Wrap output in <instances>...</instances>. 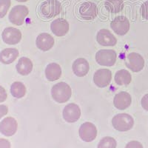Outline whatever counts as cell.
I'll return each instance as SVG.
<instances>
[{
  "instance_id": "cell-33",
  "label": "cell",
  "mask_w": 148,
  "mask_h": 148,
  "mask_svg": "<svg viewBox=\"0 0 148 148\" xmlns=\"http://www.w3.org/2000/svg\"><path fill=\"white\" fill-rule=\"evenodd\" d=\"M16 1L18 2H27V0H16Z\"/></svg>"
},
{
  "instance_id": "cell-19",
  "label": "cell",
  "mask_w": 148,
  "mask_h": 148,
  "mask_svg": "<svg viewBox=\"0 0 148 148\" xmlns=\"http://www.w3.org/2000/svg\"><path fill=\"white\" fill-rule=\"evenodd\" d=\"M62 76V69L57 63H51L46 67L45 76L50 82L56 81Z\"/></svg>"
},
{
  "instance_id": "cell-28",
  "label": "cell",
  "mask_w": 148,
  "mask_h": 148,
  "mask_svg": "<svg viewBox=\"0 0 148 148\" xmlns=\"http://www.w3.org/2000/svg\"><path fill=\"white\" fill-rule=\"evenodd\" d=\"M125 148H143V146L139 141H131L127 144Z\"/></svg>"
},
{
  "instance_id": "cell-14",
  "label": "cell",
  "mask_w": 148,
  "mask_h": 148,
  "mask_svg": "<svg viewBox=\"0 0 148 148\" xmlns=\"http://www.w3.org/2000/svg\"><path fill=\"white\" fill-rule=\"evenodd\" d=\"M69 23L66 19L59 18L51 22V29L56 36H64L69 31Z\"/></svg>"
},
{
  "instance_id": "cell-4",
  "label": "cell",
  "mask_w": 148,
  "mask_h": 148,
  "mask_svg": "<svg viewBox=\"0 0 148 148\" xmlns=\"http://www.w3.org/2000/svg\"><path fill=\"white\" fill-rule=\"evenodd\" d=\"M29 14V10L25 5H16L9 14V20L15 25H22Z\"/></svg>"
},
{
  "instance_id": "cell-13",
  "label": "cell",
  "mask_w": 148,
  "mask_h": 148,
  "mask_svg": "<svg viewBox=\"0 0 148 148\" xmlns=\"http://www.w3.org/2000/svg\"><path fill=\"white\" fill-rule=\"evenodd\" d=\"M79 12L83 19L92 20L97 16V7L93 2H85L79 7Z\"/></svg>"
},
{
  "instance_id": "cell-27",
  "label": "cell",
  "mask_w": 148,
  "mask_h": 148,
  "mask_svg": "<svg viewBox=\"0 0 148 148\" xmlns=\"http://www.w3.org/2000/svg\"><path fill=\"white\" fill-rule=\"evenodd\" d=\"M141 16L145 19L148 20V1L144 2L141 8Z\"/></svg>"
},
{
  "instance_id": "cell-32",
  "label": "cell",
  "mask_w": 148,
  "mask_h": 148,
  "mask_svg": "<svg viewBox=\"0 0 148 148\" xmlns=\"http://www.w3.org/2000/svg\"><path fill=\"white\" fill-rule=\"evenodd\" d=\"M10 141L5 138H0V148H10Z\"/></svg>"
},
{
  "instance_id": "cell-9",
  "label": "cell",
  "mask_w": 148,
  "mask_h": 148,
  "mask_svg": "<svg viewBox=\"0 0 148 148\" xmlns=\"http://www.w3.org/2000/svg\"><path fill=\"white\" fill-rule=\"evenodd\" d=\"M63 118L68 123H74L77 121L81 116V110L79 105L74 103L67 104L63 110Z\"/></svg>"
},
{
  "instance_id": "cell-17",
  "label": "cell",
  "mask_w": 148,
  "mask_h": 148,
  "mask_svg": "<svg viewBox=\"0 0 148 148\" xmlns=\"http://www.w3.org/2000/svg\"><path fill=\"white\" fill-rule=\"evenodd\" d=\"M37 47L42 51H47L54 45V39L51 35L47 33L39 34L36 40Z\"/></svg>"
},
{
  "instance_id": "cell-7",
  "label": "cell",
  "mask_w": 148,
  "mask_h": 148,
  "mask_svg": "<svg viewBox=\"0 0 148 148\" xmlns=\"http://www.w3.org/2000/svg\"><path fill=\"white\" fill-rule=\"evenodd\" d=\"M130 22L127 17L119 16L113 19L110 23V27L117 35L124 36L129 31Z\"/></svg>"
},
{
  "instance_id": "cell-30",
  "label": "cell",
  "mask_w": 148,
  "mask_h": 148,
  "mask_svg": "<svg viewBox=\"0 0 148 148\" xmlns=\"http://www.w3.org/2000/svg\"><path fill=\"white\" fill-rule=\"evenodd\" d=\"M8 113V108L6 105L4 104H0V119L3 117V116H6Z\"/></svg>"
},
{
  "instance_id": "cell-24",
  "label": "cell",
  "mask_w": 148,
  "mask_h": 148,
  "mask_svg": "<svg viewBox=\"0 0 148 148\" xmlns=\"http://www.w3.org/2000/svg\"><path fill=\"white\" fill-rule=\"evenodd\" d=\"M105 8L113 14H117L123 10L124 2L123 0H106Z\"/></svg>"
},
{
  "instance_id": "cell-31",
  "label": "cell",
  "mask_w": 148,
  "mask_h": 148,
  "mask_svg": "<svg viewBox=\"0 0 148 148\" xmlns=\"http://www.w3.org/2000/svg\"><path fill=\"white\" fill-rule=\"evenodd\" d=\"M141 103L142 108H143L145 110L148 111V93L143 96V98L141 99Z\"/></svg>"
},
{
  "instance_id": "cell-22",
  "label": "cell",
  "mask_w": 148,
  "mask_h": 148,
  "mask_svg": "<svg viewBox=\"0 0 148 148\" xmlns=\"http://www.w3.org/2000/svg\"><path fill=\"white\" fill-rule=\"evenodd\" d=\"M115 82L119 86H127L131 82L132 76L127 70H120L115 74Z\"/></svg>"
},
{
  "instance_id": "cell-2",
  "label": "cell",
  "mask_w": 148,
  "mask_h": 148,
  "mask_svg": "<svg viewBox=\"0 0 148 148\" xmlns=\"http://www.w3.org/2000/svg\"><path fill=\"white\" fill-rule=\"evenodd\" d=\"M62 11V5L58 0H46L39 7L41 15L45 18H51L59 15Z\"/></svg>"
},
{
  "instance_id": "cell-15",
  "label": "cell",
  "mask_w": 148,
  "mask_h": 148,
  "mask_svg": "<svg viewBox=\"0 0 148 148\" xmlns=\"http://www.w3.org/2000/svg\"><path fill=\"white\" fill-rule=\"evenodd\" d=\"M96 40L100 45L115 46L117 43V39L110 30L107 29H101L98 32Z\"/></svg>"
},
{
  "instance_id": "cell-10",
  "label": "cell",
  "mask_w": 148,
  "mask_h": 148,
  "mask_svg": "<svg viewBox=\"0 0 148 148\" xmlns=\"http://www.w3.org/2000/svg\"><path fill=\"white\" fill-rule=\"evenodd\" d=\"M2 40L8 45H16L22 39V33L15 27H8L3 30L2 34Z\"/></svg>"
},
{
  "instance_id": "cell-25",
  "label": "cell",
  "mask_w": 148,
  "mask_h": 148,
  "mask_svg": "<svg viewBox=\"0 0 148 148\" xmlns=\"http://www.w3.org/2000/svg\"><path fill=\"white\" fill-rule=\"evenodd\" d=\"M117 143L114 138L107 136L99 141L97 148H116Z\"/></svg>"
},
{
  "instance_id": "cell-6",
  "label": "cell",
  "mask_w": 148,
  "mask_h": 148,
  "mask_svg": "<svg viewBox=\"0 0 148 148\" xmlns=\"http://www.w3.org/2000/svg\"><path fill=\"white\" fill-rule=\"evenodd\" d=\"M125 64L133 72H139L145 67V59L139 53H130L127 56Z\"/></svg>"
},
{
  "instance_id": "cell-1",
  "label": "cell",
  "mask_w": 148,
  "mask_h": 148,
  "mask_svg": "<svg viewBox=\"0 0 148 148\" xmlns=\"http://www.w3.org/2000/svg\"><path fill=\"white\" fill-rule=\"evenodd\" d=\"M51 95L58 103H65L71 99L72 90L69 84L65 82H59L53 86Z\"/></svg>"
},
{
  "instance_id": "cell-23",
  "label": "cell",
  "mask_w": 148,
  "mask_h": 148,
  "mask_svg": "<svg viewBox=\"0 0 148 148\" xmlns=\"http://www.w3.org/2000/svg\"><path fill=\"white\" fill-rule=\"evenodd\" d=\"M10 92L12 96L16 99H21L25 96L26 88L23 83L20 82H15L11 84Z\"/></svg>"
},
{
  "instance_id": "cell-21",
  "label": "cell",
  "mask_w": 148,
  "mask_h": 148,
  "mask_svg": "<svg viewBox=\"0 0 148 148\" xmlns=\"http://www.w3.org/2000/svg\"><path fill=\"white\" fill-rule=\"evenodd\" d=\"M16 71L22 76H27L33 70V62L27 57H22L19 59L16 66Z\"/></svg>"
},
{
  "instance_id": "cell-26",
  "label": "cell",
  "mask_w": 148,
  "mask_h": 148,
  "mask_svg": "<svg viewBox=\"0 0 148 148\" xmlns=\"http://www.w3.org/2000/svg\"><path fill=\"white\" fill-rule=\"evenodd\" d=\"M10 5V0H0V18H3L6 16Z\"/></svg>"
},
{
  "instance_id": "cell-8",
  "label": "cell",
  "mask_w": 148,
  "mask_h": 148,
  "mask_svg": "<svg viewBox=\"0 0 148 148\" xmlns=\"http://www.w3.org/2000/svg\"><path fill=\"white\" fill-rule=\"evenodd\" d=\"M79 134L82 140L85 142H91L97 136V129L92 123L84 122L79 128Z\"/></svg>"
},
{
  "instance_id": "cell-29",
  "label": "cell",
  "mask_w": 148,
  "mask_h": 148,
  "mask_svg": "<svg viewBox=\"0 0 148 148\" xmlns=\"http://www.w3.org/2000/svg\"><path fill=\"white\" fill-rule=\"evenodd\" d=\"M8 95L5 88L2 86H0V103L3 102L7 99Z\"/></svg>"
},
{
  "instance_id": "cell-18",
  "label": "cell",
  "mask_w": 148,
  "mask_h": 148,
  "mask_svg": "<svg viewBox=\"0 0 148 148\" xmlns=\"http://www.w3.org/2000/svg\"><path fill=\"white\" fill-rule=\"evenodd\" d=\"M73 71L75 75L79 77H83L86 76L89 72L90 65L89 63L84 58H79L76 59L73 63Z\"/></svg>"
},
{
  "instance_id": "cell-5",
  "label": "cell",
  "mask_w": 148,
  "mask_h": 148,
  "mask_svg": "<svg viewBox=\"0 0 148 148\" xmlns=\"http://www.w3.org/2000/svg\"><path fill=\"white\" fill-rule=\"evenodd\" d=\"M117 54L113 50H100L96 54V62L99 65L113 66L116 62Z\"/></svg>"
},
{
  "instance_id": "cell-12",
  "label": "cell",
  "mask_w": 148,
  "mask_h": 148,
  "mask_svg": "<svg viewBox=\"0 0 148 148\" xmlns=\"http://www.w3.org/2000/svg\"><path fill=\"white\" fill-rule=\"evenodd\" d=\"M18 124L13 117H6L0 122V132L5 136H12L16 133Z\"/></svg>"
},
{
  "instance_id": "cell-3",
  "label": "cell",
  "mask_w": 148,
  "mask_h": 148,
  "mask_svg": "<svg viewBox=\"0 0 148 148\" xmlns=\"http://www.w3.org/2000/svg\"><path fill=\"white\" fill-rule=\"evenodd\" d=\"M112 125L114 129L120 132L128 131L133 128L134 120L127 113H119L114 116L112 119Z\"/></svg>"
},
{
  "instance_id": "cell-11",
  "label": "cell",
  "mask_w": 148,
  "mask_h": 148,
  "mask_svg": "<svg viewBox=\"0 0 148 148\" xmlns=\"http://www.w3.org/2000/svg\"><path fill=\"white\" fill-rule=\"evenodd\" d=\"M112 79V73L108 69H99L94 73L93 82L99 88H106Z\"/></svg>"
},
{
  "instance_id": "cell-20",
  "label": "cell",
  "mask_w": 148,
  "mask_h": 148,
  "mask_svg": "<svg viewBox=\"0 0 148 148\" xmlns=\"http://www.w3.org/2000/svg\"><path fill=\"white\" fill-rule=\"evenodd\" d=\"M18 50L16 48L4 49L0 53V62L5 64H10L13 63L18 56Z\"/></svg>"
},
{
  "instance_id": "cell-16",
  "label": "cell",
  "mask_w": 148,
  "mask_h": 148,
  "mask_svg": "<svg viewBox=\"0 0 148 148\" xmlns=\"http://www.w3.org/2000/svg\"><path fill=\"white\" fill-rule=\"evenodd\" d=\"M131 96L125 91L118 92L114 96V99H113V104L115 108L120 110H124L129 108L131 104Z\"/></svg>"
}]
</instances>
